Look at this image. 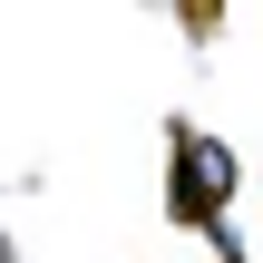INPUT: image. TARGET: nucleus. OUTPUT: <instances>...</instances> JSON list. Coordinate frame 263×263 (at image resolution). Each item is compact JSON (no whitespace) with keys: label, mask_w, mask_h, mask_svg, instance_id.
Instances as JSON below:
<instances>
[{"label":"nucleus","mask_w":263,"mask_h":263,"mask_svg":"<svg viewBox=\"0 0 263 263\" xmlns=\"http://www.w3.org/2000/svg\"><path fill=\"white\" fill-rule=\"evenodd\" d=\"M176 156H185V166H176V205H185V215H215V195L234 185V156H224L215 137H176Z\"/></svg>","instance_id":"1"}]
</instances>
